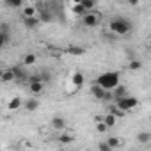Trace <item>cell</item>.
Listing matches in <instances>:
<instances>
[{"label": "cell", "mask_w": 151, "mask_h": 151, "mask_svg": "<svg viewBox=\"0 0 151 151\" xmlns=\"http://www.w3.org/2000/svg\"><path fill=\"white\" fill-rule=\"evenodd\" d=\"M119 78H121L119 71H107V73H101L100 77L96 78V84L103 86L107 91H112L114 87L119 86Z\"/></svg>", "instance_id": "6da1fadb"}, {"label": "cell", "mask_w": 151, "mask_h": 151, "mask_svg": "<svg viewBox=\"0 0 151 151\" xmlns=\"http://www.w3.org/2000/svg\"><path fill=\"white\" fill-rule=\"evenodd\" d=\"M109 29H110L114 34H117V36H126V34L132 32V22L126 20V18H114V20L110 22Z\"/></svg>", "instance_id": "7a4b0ae2"}, {"label": "cell", "mask_w": 151, "mask_h": 151, "mask_svg": "<svg viewBox=\"0 0 151 151\" xmlns=\"http://www.w3.org/2000/svg\"><path fill=\"white\" fill-rule=\"evenodd\" d=\"M116 105H117L119 109H123L124 112H128V110H133V109L139 105V100L128 94V96H124V98H119V100H116Z\"/></svg>", "instance_id": "3957f363"}, {"label": "cell", "mask_w": 151, "mask_h": 151, "mask_svg": "<svg viewBox=\"0 0 151 151\" xmlns=\"http://www.w3.org/2000/svg\"><path fill=\"white\" fill-rule=\"evenodd\" d=\"M82 23H84L86 27H89V29L96 27V25L100 23V16H98V13H94V11H87V13H84V14H82Z\"/></svg>", "instance_id": "277c9868"}, {"label": "cell", "mask_w": 151, "mask_h": 151, "mask_svg": "<svg viewBox=\"0 0 151 151\" xmlns=\"http://www.w3.org/2000/svg\"><path fill=\"white\" fill-rule=\"evenodd\" d=\"M11 69H13V73H14L16 82H29V77H30V75L25 71V64L14 66V68H11Z\"/></svg>", "instance_id": "5b68a950"}, {"label": "cell", "mask_w": 151, "mask_h": 151, "mask_svg": "<svg viewBox=\"0 0 151 151\" xmlns=\"http://www.w3.org/2000/svg\"><path fill=\"white\" fill-rule=\"evenodd\" d=\"M91 94H93V98H96V100H103L105 98V94H107V89L103 87V86H100V84H93L91 86Z\"/></svg>", "instance_id": "8992f818"}, {"label": "cell", "mask_w": 151, "mask_h": 151, "mask_svg": "<svg viewBox=\"0 0 151 151\" xmlns=\"http://www.w3.org/2000/svg\"><path fill=\"white\" fill-rule=\"evenodd\" d=\"M11 36H9V25L7 23H2V27H0V45L6 46L9 43Z\"/></svg>", "instance_id": "52a82bcc"}, {"label": "cell", "mask_w": 151, "mask_h": 151, "mask_svg": "<svg viewBox=\"0 0 151 151\" xmlns=\"http://www.w3.org/2000/svg\"><path fill=\"white\" fill-rule=\"evenodd\" d=\"M39 23H43L39 16H23V25L27 29H36Z\"/></svg>", "instance_id": "ba28073f"}, {"label": "cell", "mask_w": 151, "mask_h": 151, "mask_svg": "<svg viewBox=\"0 0 151 151\" xmlns=\"http://www.w3.org/2000/svg\"><path fill=\"white\" fill-rule=\"evenodd\" d=\"M52 128H53L55 132H62V130L66 128V119L60 117V116H55V117L52 119Z\"/></svg>", "instance_id": "9c48e42d"}, {"label": "cell", "mask_w": 151, "mask_h": 151, "mask_svg": "<svg viewBox=\"0 0 151 151\" xmlns=\"http://www.w3.org/2000/svg\"><path fill=\"white\" fill-rule=\"evenodd\" d=\"M84 82H86L84 75H82L80 71H75V73H73V77H71V84L77 87V89H80V87L84 86Z\"/></svg>", "instance_id": "30bf717a"}, {"label": "cell", "mask_w": 151, "mask_h": 151, "mask_svg": "<svg viewBox=\"0 0 151 151\" xmlns=\"http://www.w3.org/2000/svg\"><path fill=\"white\" fill-rule=\"evenodd\" d=\"M29 91L32 94H41L45 91V82H30L29 84Z\"/></svg>", "instance_id": "8fae6325"}, {"label": "cell", "mask_w": 151, "mask_h": 151, "mask_svg": "<svg viewBox=\"0 0 151 151\" xmlns=\"http://www.w3.org/2000/svg\"><path fill=\"white\" fill-rule=\"evenodd\" d=\"M112 93H114V101L116 100H119V98H124V96H128V89L124 87V86H117V87H114L112 89Z\"/></svg>", "instance_id": "7c38bea8"}, {"label": "cell", "mask_w": 151, "mask_h": 151, "mask_svg": "<svg viewBox=\"0 0 151 151\" xmlns=\"http://www.w3.org/2000/svg\"><path fill=\"white\" fill-rule=\"evenodd\" d=\"M23 107H25L29 112H34V110H37V107H39V100H37V98H29V100L23 103Z\"/></svg>", "instance_id": "4fadbf2b"}, {"label": "cell", "mask_w": 151, "mask_h": 151, "mask_svg": "<svg viewBox=\"0 0 151 151\" xmlns=\"http://www.w3.org/2000/svg\"><path fill=\"white\" fill-rule=\"evenodd\" d=\"M0 78H2V82H4V84H9V82L16 80V78H14L13 69H4V71H2V77H0Z\"/></svg>", "instance_id": "5bb4252c"}, {"label": "cell", "mask_w": 151, "mask_h": 151, "mask_svg": "<svg viewBox=\"0 0 151 151\" xmlns=\"http://www.w3.org/2000/svg\"><path fill=\"white\" fill-rule=\"evenodd\" d=\"M39 11H41V13H39V18H41V22H43V23H50V22L53 20L52 13H50L48 9H45V7H43V9H39Z\"/></svg>", "instance_id": "9a60e30c"}, {"label": "cell", "mask_w": 151, "mask_h": 151, "mask_svg": "<svg viewBox=\"0 0 151 151\" xmlns=\"http://www.w3.org/2000/svg\"><path fill=\"white\" fill-rule=\"evenodd\" d=\"M4 6L9 9H18L23 6V0H4Z\"/></svg>", "instance_id": "2e32d148"}, {"label": "cell", "mask_w": 151, "mask_h": 151, "mask_svg": "<svg viewBox=\"0 0 151 151\" xmlns=\"http://www.w3.org/2000/svg\"><path fill=\"white\" fill-rule=\"evenodd\" d=\"M103 121L107 123V126H109V128H114V124L117 123V116H114L112 112H109V114L103 117Z\"/></svg>", "instance_id": "e0dca14e"}, {"label": "cell", "mask_w": 151, "mask_h": 151, "mask_svg": "<svg viewBox=\"0 0 151 151\" xmlns=\"http://www.w3.org/2000/svg\"><path fill=\"white\" fill-rule=\"evenodd\" d=\"M149 140H151V133H147V132L137 133V142H139V144H147Z\"/></svg>", "instance_id": "ac0fdd59"}, {"label": "cell", "mask_w": 151, "mask_h": 151, "mask_svg": "<svg viewBox=\"0 0 151 151\" xmlns=\"http://www.w3.org/2000/svg\"><path fill=\"white\" fill-rule=\"evenodd\" d=\"M22 103H23V101H22V98H18V96H16V98H13V100L9 101V107H7V109H9V110H18V109L22 107Z\"/></svg>", "instance_id": "d6986e66"}, {"label": "cell", "mask_w": 151, "mask_h": 151, "mask_svg": "<svg viewBox=\"0 0 151 151\" xmlns=\"http://www.w3.org/2000/svg\"><path fill=\"white\" fill-rule=\"evenodd\" d=\"M140 68H142V62L137 60V59H132V60L128 62V69H130V71H139Z\"/></svg>", "instance_id": "ffe728a7"}, {"label": "cell", "mask_w": 151, "mask_h": 151, "mask_svg": "<svg viewBox=\"0 0 151 151\" xmlns=\"http://www.w3.org/2000/svg\"><path fill=\"white\" fill-rule=\"evenodd\" d=\"M73 140H75L73 133H62V135L59 137V142H60V144H71Z\"/></svg>", "instance_id": "44dd1931"}, {"label": "cell", "mask_w": 151, "mask_h": 151, "mask_svg": "<svg viewBox=\"0 0 151 151\" xmlns=\"http://www.w3.org/2000/svg\"><path fill=\"white\" fill-rule=\"evenodd\" d=\"M86 50L82 48V46H75V45H71L69 48H68V53H71V55H82Z\"/></svg>", "instance_id": "7402d4cb"}, {"label": "cell", "mask_w": 151, "mask_h": 151, "mask_svg": "<svg viewBox=\"0 0 151 151\" xmlns=\"http://www.w3.org/2000/svg\"><path fill=\"white\" fill-rule=\"evenodd\" d=\"M34 62H36V55H34V53H27V55L23 57V64H25V66H32Z\"/></svg>", "instance_id": "603a6c76"}, {"label": "cell", "mask_w": 151, "mask_h": 151, "mask_svg": "<svg viewBox=\"0 0 151 151\" xmlns=\"http://www.w3.org/2000/svg\"><path fill=\"white\" fill-rule=\"evenodd\" d=\"M109 112H112V114H114V116H117V117H123V116H124V110H123V109H119L117 105H112Z\"/></svg>", "instance_id": "cb8c5ba5"}, {"label": "cell", "mask_w": 151, "mask_h": 151, "mask_svg": "<svg viewBox=\"0 0 151 151\" xmlns=\"http://www.w3.org/2000/svg\"><path fill=\"white\" fill-rule=\"evenodd\" d=\"M82 6L86 7V11H93V9H94V6H96V0H84Z\"/></svg>", "instance_id": "d4e9b609"}, {"label": "cell", "mask_w": 151, "mask_h": 151, "mask_svg": "<svg viewBox=\"0 0 151 151\" xmlns=\"http://www.w3.org/2000/svg\"><path fill=\"white\" fill-rule=\"evenodd\" d=\"M71 9H73V13H75V14H84V13H87V11H86V7H84L82 4H75Z\"/></svg>", "instance_id": "484cf974"}, {"label": "cell", "mask_w": 151, "mask_h": 151, "mask_svg": "<svg viewBox=\"0 0 151 151\" xmlns=\"http://www.w3.org/2000/svg\"><path fill=\"white\" fill-rule=\"evenodd\" d=\"M96 130H98L100 133H105V132L109 130V126H107L105 121H98V123H96Z\"/></svg>", "instance_id": "4316f807"}, {"label": "cell", "mask_w": 151, "mask_h": 151, "mask_svg": "<svg viewBox=\"0 0 151 151\" xmlns=\"http://www.w3.org/2000/svg\"><path fill=\"white\" fill-rule=\"evenodd\" d=\"M23 16H36V7L27 6V7L23 9Z\"/></svg>", "instance_id": "83f0119b"}, {"label": "cell", "mask_w": 151, "mask_h": 151, "mask_svg": "<svg viewBox=\"0 0 151 151\" xmlns=\"http://www.w3.org/2000/svg\"><path fill=\"white\" fill-rule=\"evenodd\" d=\"M107 142L110 144V147H112V149L121 146V140H119V139H116V137H109V140H107Z\"/></svg>", "instance_id": "f1b7e54d"}, {"label": "cell", "mask_w": 151, "mask_h": 151, "mask_svg": "<svg viewBox=\"0 0 151 151\" xmlns=\"http://www.w3.org/2000/svg\"><path fill=\"white\" fill-rule=\"evenodd\" d=\"M98 149H100V151H112V147H110L109 142H100V144H98Z\"/></svg>", "instance_id": "f546056e"}, {"label": "cell", "mask_w": 151, "mask_h": 151, "mask_svg": "<svg viewBox=\"0 0 151 151\" xmlns=\"http://www.w3.org/2000/svg\"><path fill=\"white\" fill-rule=\"evenodd\" d=\"M30 82H43L41 73H39V75H30V77H29V84H30Z\"/></svg>", "instance_id": "4dcf8cb0"}, {"label": "cell", "mask_w": 151, "mask_h": 151, "mask_svg": "<svg viewBox=\"0 0 151 151\" xmlns=\"http://www.w3.org/2000/svg\"><path fill=\"white\" fill-rule=\"evenodd\" d=\"M41 78H43V82H50V73L48 71H41Z\"/></svg>", "instance_id": "1f68e13d"}, {"label": "cell", "mask_w": 151, "mask_h": 151, "mask_svg": "<svg viewBox=\"0 0 151 151\" xmlns=\"http://www.w3.org/2000/svg\"><path fill=\"white\" fill-rule=\"evenodd\" d=\"M126 4H128V6H137L139 0H126Z\"/></svg>", "instance_id": "d6a6232c"}, {"label": "cell", "mask_w": 151, "mask_h": 151, "mask_svg": "<svg viewBox=\"0 0 151 151\" xmlns=\"http://www.w3.org/2000/svg\"><path fill=\"white\" fill-rule=\"evenodd\" d=\"M84 0H73V4H82Z\"/></svg>", "instance_id": "836d02e7"}, {"label": "cell", "mask_w": 151, "mask_h": 151, "mask_svg": "<svg viewBox=\"0 0 151 151\" xmlns=\"http://www.w3.org/2000/svg\"><path fill=\"white\" fill-rule=\"evenodd\" d=\"M149 45H151V39H149Z\"/></svg>", "instance_id": "e575fe53"}]
</instances>
